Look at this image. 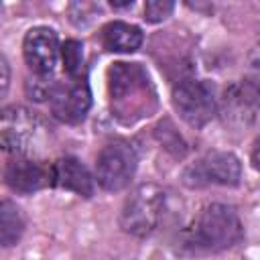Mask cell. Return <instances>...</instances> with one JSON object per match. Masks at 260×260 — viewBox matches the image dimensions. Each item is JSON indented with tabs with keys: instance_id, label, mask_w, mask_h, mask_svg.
Returning a JSON list of instances; mask_svg holds the SVG:
<instances>
[{
	"instance_id": "6da1fadb",
	"label": "cell",
	"mask_w": 260,
	"mask_h": 260,
	"mask_svg": "<svg viewBox=\"0 0 260 260\" xmlns=\"http://www.w3.org/2000/svg\"><path fill=\"white\" fill-rule=\"evenodd\" d=\"M244 236L238 211L225 203L205 205L187 230V244L203 252H221L236 246Z\"/></svg>"
},
{
	"instance_id": "7a4b0ae2",
	"label": "cell",
	"mask_w": 260,
	"mask_h": 260,
	"mask_svg": "<svg viewBox=\"0 0 260 260\" xmlns=\"http://www.w3.org/2000/svg\"><path fill=\"white\" fill-rule=\"evenodd\" d=\"M165 209V193L154 183L138 185L120 211V228L136 238L148 236L160 221Z\"/></svg>"
},
{
	"instance_id": "3957f363",
	"label": "cell",
	"mask_w": 260,
	"mask_h": 260,
	"mask_svg": "<svg viewBox=\"0 0 260 260\" xmlns=\"http://www.w3.org/2000/svg\"><path fill=\"white\" fill-rule=\"evenodd\" d=\"M45 140V124L37 116L22 106H10L2 110V126H0V142L2 148L14 154H35L41 150Z\"/></svg>"
},
{
	"instance_id": "277c9868",
	"label": "cell",
	"mask_w": 260,
	"mask_h": 260,
	"mask_svg": "<svg viewBox=\"0 0 260 260\" xmlns=\"http://www.w3.org/2000/svg\"><path fill=\"white\" fill-rule=\"evenodd\" d=\"M173 106L193 128L205 126L217 112V102L209 83L201 79H183L173 89Z\"/></svg>"
},
{
	"instance_id": "5b68a950",
	"label": "cell",
	"mask_w": 260,
	"mask_h": 260,
	"mask_svg": "<svg viewBox=\"0 0 260 260\" xmlns=\"http://www.w3.org/2000/svg\"><path fill=\"white\" fill-rule=\"evenodd\" d=\"M136 173V152L126 142H110L95 162V179L106 191H122Z\"/></svg>"
},
{
	"instance_id": "8992f818",
	"label": "cell",
	"mask_w": 260,
	"mask_h": 260,
	"mask_svg": "<svg viewBox=\"0 0 260 260\" xmlns=\"http://www.w3.org/2000/svg\"><path fill=\"white\" fill-rule=\"evenodd\" d=\"M185 183L191 187H201V185H225L234 187L242 179V165L236 154L223 152V150H213L201 156L195 165H191L185 175Z\"/></svg>"
},
{
	"instance_id": "52a82bcc",
	"label": "cell",
	"mask_w": 260,
	"mask_h": 260,
	"mask_svg": "<svg viewBox=\"0 0 260 260\" xmlns=\"http://www.w3.org/2000/svg\"><path fill=\"white\" fill-rule=\"evenodd\" d=\"M108 87L112 95V106L116 104V112L118 116H122L130 98H134L140 108L146 104L136 95H144L150 83L146 71L138 63H114L108 69Z\"/></svg>"
},
{
	"instance_id": "ba28073f",
	"label": "cell",
	"mask_w": 260,
	"mask_h": 260,
	"mask_svg": "<svg viewBox=\"0 0 260 260\" xmlns=\"http://www.w3.org/2000/svg\"><path fill=\"white\" fill-rule=\"evenodd\" d=\"M59 39L57 32L49 26H35L24 35L22 41V55L26 65L37 75H51L57 57H59Z\"/></svg>"
},
{
	"instance_id": "9c48e42d",
	"label": "cell",
	"mask_w": 260,
	"mask_h": 260,
	"mask_svg": "<svg viewBox=\"0 0 260 260\" xmlns=\"http://www.w3.org/2000/svg\"><path fill=\"white\" fill-rule=\"evenodd\" d=\"M49 102H51V114L57 120L65 124H77L85 118L91 106V91L85 79H73L65 85L57 83Z\"/></svg>"
},
{
	"instance_id": "30bf717a",
	"label": "cell",
	"mask_w": 260,
	"mask_h": 260,
	"mask_svg": "<svg viewBox=\"0 0 260 260\" xmlns=\"http://www.w3.org/2000/svg\"><path fill=\"white\" fill-rule=\"evenodd\" d=\"M258 106H260V93L256 85L250 81H238L225 89L221 112L225 122L234 126H248L256 118Z\"/></svg>"
},
{
	"instance_id": "8fae6325",
	"label": "cell",
	"mask_w": 260,
	"mask_h": 260,
	"mask_svg": "<svg viewBox=\"0 0 260 260\" xmlns=\"http://www.w3.org/2000/svg\"><path fill=\"white\" fill-rule=\"evenodd\" d=\"M4 181L16 193H22V195L35 193L47 185H53L51 165L47 167L32 158H14L6 165Z\"/></svg>"
},
{
	"instance_id": "7c38bea8",
	"label": "cell",
	"mask_w": 260,
	"mask_h": 260,
	"mask_svg": "<svg viewBox=\"0 0 260 260\" xmlns=\"http://www.w3.org/2000/svg\"><path fill=\"white\" fill-rule=\"evenodd\" d=\"M51 177H53V187L73 191L81 197H91L93 195V179L85 165H81L73 156L59 158L57 162L51 165Z\"/></svg>"
},
{
	"instance_id": "4fadbf2b",
	"label": "cell",
	"mask_w": 260,
	"mask_h": 260,
	"mask_svg": "<svg viewBox=\"0 0 260 260\" xmlns=\"http://www.w3.org/2000/svg\"><path fill=\"white\" fill-rule=\"evenodd\" d=\"M102 41L108 51L114 53H134L142 45V30L134 24L114 20L104 26L102 30Z\"/></svg>"
},
{
	"instance_id": "5bb4252c",
	"label": "cell",
	"mask_w": 260,
	"mask_h": 260,
	"mask_svg": "<svg viewBox=\"0 0 260 260\" xmlns=\"http://www.w3.org/2000/svg\"><path fill=\"white\" fill-rule=\"evenodd\" d=\"M24 232V219L12 201L0 203V242L2 246H14Z\"/></svg>"
},
{
	"instance_id": "9a60e30c",
	"label": "cell",
	"mask_w": 260,
	"mask_h": 260,
	"mask_svg": "<svg viewBox=\"0 0 260 260\" xmlns=\"http://www.w3.org/2000/svg\"><path fill=\"white\" fill-rule=\"evenodd\" d=\"M61 59H63V69L71 79H85L83 77V45L79 41H65L61 47Z\"/></svg>"
},
{
	"instance_id": "2e32d148",
	"label": "cell",
	"mask_w": 260,
	"mask_h": 260,
	"mask_svg": "<svg viewBox=\"0 0 260 260\" xmlns=\"http://www.w3.org/2000/svg\"><path fill=\"white\" fill-rule=\"evenodd\" d=\"M55 87H57V83L51 79V75H39V79L26 81V93L30 95V100H37V102H43L47 98L51 100Z\"/></svg>"
},
{
	"instance_id": "e0dca14e",
	"label": "cell",
	"mask_w": 260,
	"mask_h": 260,
	"mask_svg": "<svg viewBox=\"0 0 260 260\" xmlns=\"http://www.w3.org/2000/svg\"><path fill=\"white\" fill-rule=\"evenodd\" d=\"M175 4L169 0H150L144 4V18L148 22H160L173 12Z\"/></svg>"
},
{
	"instance_id": "ac0fdd59",
	"label": "cell",
	"mask_w": 260,
	"mask_h": 260,
	"mask_svg": "<svg viewBox=\"0 0 260 260\" xmlns=\"http://www.w3.org/2000/svg\"><path fill=\"white\" fill-rule=\"evenodd\" d=\"M250 160H252V167L256 171H260V136L254 140L252 144V154H250Z\"/></svg>"
},
{
	"instance_id": "d6986e66",
	"label": "cell",
	"mask_w": 260,
	"mask_h": 260,
	"mask_svg": "<svg viewBox=\"0 0 260 260\" xmlns=\"http://www.w3.org/2000/svg\"><path fill=\"white\" fill-rule=\"evenodd\" d=\"M0 69H2V93H6V87H8V61L4 57L0 59Z\"/></svg>"
},
{
	"instance_id": "ffe728a7",
	"label": "cell",
	"mask_w": 260,
	"mask_h": 260,
	"mask_svg": "<svg viewBox=\"0 0 260 260\" xmlns=\"http://www.w3.org/2000/svg\"><path fill=\"white\" fill-rule=\"evenodd\" d=\"M112 6L114 8H128V6H132V0H128V2H112Z\"/></svg>"
}]
</instances>
